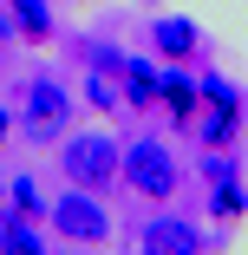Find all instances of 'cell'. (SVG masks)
Masks as SVG:
<instances>
[{
    "label": "cell",
    "mask_w": 248,
    "mask_h": 255,
    "mask_svg": "<svg viewBox=\"0 0 248 255\" xmlns=\"http://www.w3.org/2000/svg\"><path fill=\"white\" fill-rule=\"evenodd\" d=\"M46 223H53V236H66V242H79V249H98L111 236V216H105V203H98L91 190H66L53 210H46Z\"/></svg>",
    "instance_id": "7a4b0ae2"
},
{
    "label": "cell",
    "mask_w": 248,
    "mask_h": 255,
    "mask_svg": "<svg viewBox=\"0 0 248 255\" xmlns=\"http://www.w3.org/2000/svg\"><path fill=\"white\" fill-rule=\"evenodd\" d=\"M203 105H209V118H203V144L222 150V144L242 131V112H248V105H242V92H235L229 79H209V85H203Z\"/></svg>",
    "instance_id": "277c9868"
},
{
    "label": "cell",
    "mask_w": 248,
    "mask_h": 255,
    "mask_svg": "<svg viewBox=\"0 0 248 255\" xmlns=\"http://www.w3.org/2000/svg\"><path fill=\"white\" fill-rule=\"evenodd\" d=\"M59 164H66V177H72L79 190L105 196V190L118 183V170H124V144H118L111 131H79V137L59 150Z\"/></svg>",
    "instance_id": "6da1fadb"
},
{
    "label": "cell",
    "mask_w": 248,
    "mask_h": 255,
    "mask_svg": "<svg viewBox=\"0 0 248 255\" xmlns=\"http://www.w3.org/2000/svg\"><path fill=\"white\" fill-rule=\"evenodd\" d=\"M66 112H72V98H66V85H59V79H33V85H26V118H33V131H39V137L66 131Z\"/></svg>",
    "instance_id": "8992f818"
},
{
    "label": "cell",
    "mask_w": 248,
    "mask_h": 255,
    "mask_svg": "<svg viewBox=\"0 0 248 255\" xmlns=\"http://www.w3.org/2000/svg\"><path fill=\"white\" fill-rule=\"evenodd\" d=\"M124 183H131L144 203H170V196H176V164H170V150H164L157 137L124 144Z\"/></svg>",
    "instance_id": "3957f363"
},
{
    "label": "cell",
    "mask_w": 248,
    "mask_h": 255,
    "mask_svg": "<svg viewBox=\"0 0 248 255\" xmlns=\"http://www.w3.org/2000/svg\"><path fill=\"white\" fill-rule=\"evenodd\" d=\"M118 98H124V92H118V85H111L105 72H98V66H91V79H85V105H98V112H111V105H118Z\"/></svg>",
    "instance_id": "4fadbf2b"
},
{
    "label": "cell",
    "mask_w": 248,
    "mask_h": 255,
    "mask_svg": "<svg viewBox=\"0 0 248 255\" xmlns=\"http://www.w3.org/2000/svg\"><path fill=\"white\" fill-rule=\"evenodd\" d=\"M7 196H13V216H26V223H46V210H53V203H39L33 177H13V183H7Z\"/></svg>",
    "instance_id": "7c38bea8"
},
{
    "label": "cell",
    "mask_w": 248,
    "mask_h": 255,
    "mask_svg": "<svg viewBox=\"0 0 248 255\" xmlns=\"http://www.w3.org/2000/svg\"><path fill=\"white\" fill-rule=\"evenodd\" d=\"M0 255H46V242L26 229V216H0Z\"/></svg>",
    "instance_id": "30bf717a"
},
{
    "label": "cell",
    "mask_w": 248,
    "mask_h": 255,
    "mask_svg": "<svg viewBox=\"0 0 248 255\" xmlns=\"http://www.w3.org/2000/svg\"><path fill=\"white\" fill-rule=\"evenodd\" d=\"M151 46L164 59H189L196 46H203V33H196V20H176V13H164L157 26H151Z\"/></svg>",
    "instance_id": "52a82bcc"
},
{
    "label": "cell",
    "mask_w": 248,
    "mask_h": 255,
    "mask_svg": "<svg viewBox=\"0 0 248 255\" xmlns=\"http://www.w3.org/2000/svg\"><path fill=\"white\" fill-rule=\"evenodd\" d=\"M157 105H164L170 118H196V105H203V85H189L183 72H170V79H157Z\"/></svg>",
    "instance_id": "ba28073f"
},
{
    "label": "cell",
    "mask_w": 248,
    "mask_h": 255,
    "mask_svg": "<svg viewBox=\"0 0 248 255\" xmlns=\"http://www.w3.org/2000/svg\"><path fill=\"white\" fill-rule=\"evenodd\" d=\"M0 190H7V183H0Z\"/></svg>",
    "instance_id": "e0dca14e"
},
{
    "label": "cell",
    "mask_w": 248,
    "mask_h": 255,
    "mask_svg": "<svg viewBox=\"0 0 248 255\" xmlns=\"http://www.w3.org/2000/svg\"><path fill=\"white\" fill-rule=\"evenodd\" d=\"M137 255H203V236L183 216H151L144 236H137Z\"/></svg>",
    "instance_id": "5b68a950"
},
{
    "label": "cell",
    "mask_w": 248,
    "mask_h": 255,
    "mask_svg": "<svg viewBox=\"0 0 248 255\" xmlns=\"http://www.w3.org/2000/svg\"><path fill=\"white\" fill-rule=\"evenodd\" d=\"M242 210H248L242 183H235V177H222V190H216V216H242Z\"/></svg>",
    "instance_id": "5bb4252c"
},
{
    "label": "cell",
    "mask_w": 248,
    "mask_h": 255,
    "mask_svg": "<svg viewBox=\"0 0 248 255\" xmlns=\"http://www.w3.org/2000/svg\"><path fill=\"white\" fill-rule=\"evenodd\" d=\"M7 7H13V20H20V33H26V39H46V33H53L46 0H7Z\"/></svg>",
    "instance_id": "8fae6325"
},
{
    "label": "cell",
    "mask_w": 248,
    "mask_h": 255,
    "mask_svg": "<svg viewBox=\"0 0 248 255\" xmlns=\"http://www.w3.org/2000/svg\"><path fill=\"white\" fill-rule=\"evenodd\" d=\"M124 105H137V112L157 105V72H151V59H124Z\"/></svg>",
    "instance_id": "9c48e42d"
},
{
    "label": "cell",
    "mask_w": 248,
    "mask_h": 255,
    "mask_svg": "<svg viewBox=\"0 0 248 255\" xmlns=\"http://www.w3.org/2000/svg\"><path fill=\"white\" fill-rule=\"evenodd\" d=\"M7 131H13V118H7V112H0V144H7Z\"/></svg>",
    "instance_id": "2e32d148"
},
{
    "label": "cell",
    "mask_w": 248,
    "mask_h": 255,
    "mask_svg": "<svg viewBox=\"0 0 248 255\" xmlns=\"http://www.w3.org/2000/svg\"><path fill=\"white\" fill-rule=\"evenodd\" d=\"M20 33V20H13V7H7V0H0V39H13Z\"/></svg>",
    "instance_id": "9a60e30c"
}]
</instances>
